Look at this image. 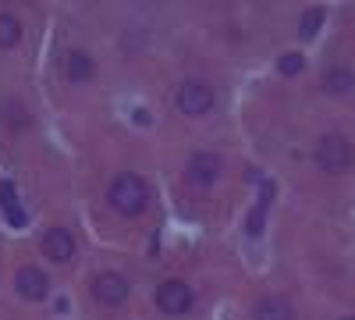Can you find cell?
<instances>
[{
	"label": "cell",
	"mask_w": 355,
	"mask_h": 320,
	"mask_svg": "<svg viewBox=\"0 0 355 320\" xmlns=\"http://www.w3.org/2000/svg\"><path fill=\"white\" fill-rule=\"evenodd\" d=\"M252 317H256V320H295V310H291V303L281 299V296H266V299L256 303Z\"/></svg>",
	"instance_id": "obj_9"
},
{
	"label": "cell",
	"mask_w": 355,
	"mask_h": 320,
	"mask_svg": "<svg viewBox=\"0 0 355 320\" xmlns=\"http://www.w3.org/2000/svg\"><path fill=\"white\" fill-rule=\"evenodd\" d=\"M345 320H355V317H345Z\"/></svg>",
	"instance_id": "obj_16"
},
{
	"label": "cell",
	"mask_w": 355,
	"mask_h": 320,
	"mask_svg": "<svg viewBox=\"0 0 355 320\" xmlns=\"http://www.w3.org/2000/svg\"><path fill=\"white\" fill-rule=\"evenodd\" d=\"M93 296H96V303H103V306H121V303L128 299V281H125L121 274L107 271V274H100V278L93 281Z\"/></svg>",
	"instance_id": "obj_5"
},
{
	"label": "cell",
	"mask_w": 355,
	"mask_h": 320,
	"mask_svg": "<svg viewBox=\"0 0 355 320\" xmlns=\"http://www.w3.org/2000/svg\"><path fill=\"white\" fill-rule=\"evenodd\" d=\"M110 207L117 214H125V217H135L146 210V203H150V189H146V182L139 178V174H117V178L110 182Z\"/></svg>",
	"instance_id": "obj_1"
},
{
	"label": "cell",
	"mask_w": 355,
	"mask_h": 320,
	"mask_svg": "<svg viewBox=\"0 0 355 320\" xmlns=\"http://www.w3.org/2000/svg\"><path fill=\"white\" fill-rule=\"evenodd\" d=\"M21 40V22L15 15H0V47H15Z\"/></svg>",
	"instance_id": "obj_13"
},
{
	"label": "cell",
	"mask_w": 355,
	"mask_h": 320,
	"mask_svg": "<svg viewBox=\"0 0 355 320\" xmlns=\"http://www.w3.org/2000/svg\"><path fill=\"white\" fill-rule=\"evenodd\" d=\"M323 90L334 93V96H338V93H341V96L352 93V71H348V68H331L327 78H323Z\"/></svg>",
	"instance_id": "obj_12"
},
{
	"label": "cell",
	"mask_w": 355,
	"mask_h": 320,
	"mask_svg": "<svg viewBox=\"0 0 355 320\" xmlns=\"http://www.w3.org/2000/svg\"><path fill=\"white\" fill-rule=\"evenodd\" d=\"M178 107H182V114H189V118H202V114L214 107V90L202 85V82H182V90H178Z\"/></svg>",
	"instance_id": "obj_3"
},
{
	"label": "cell",
	"mask_w": 355,
	"mask_h": 320,
	"mask_svg": "<svg viewBox=\"0 0 355 320\" xmlns=\"http://www.w3.org/2000/svg\"><path fill=\"white\" fill-rule=\"evenodd\" d=\"M0 207H4V214H8L11 224H25V214L18 207V196H15V185L11 182H0Z\"/></svg>",
	"instance_id": "obj_11"
},
{
	"label": "cell",
	"mask_w": 355,
	"mask_h": 320,
	"mask_svg": "<svg viewBox=\"0 0 355 320\" xmlns=\"http://www.w3.org/2000/svg\"><path fill=\"white\" fill-rule=\"evenodd\" d=\"M217 174H224V164L214 153H196L189 160V182L192 185H210V182H217Z\"/></svg>",
	"instance_id": "obj_7"
},
{
	"label": "cell",
	"mask_w": 355,
	"mask_h": 320,
	"mask_svg": "<svg viewBox=\"0 0 355 320\" xmlns=\"http://www.w3.org/2000/svg\"><path fill=\"white\" fill-rule=\"evenodd\" d=\"M157 306H160L164 313H171V317L189 313V310H192V288H189L185 281H164V285L157 288Z\"/></svg>",
	"instance_id": "obj_4"
},
{
	"label": "cell",
	"mask_w": 355,
	"mask_h": 320,
	"mask_svg": "<svg viewBox=\"0 0 355 320\" xmlns=\"http://www.w3.org/2000/svg\"><path fill=\"white\" fill-rule=\"evenodd\" d=\"M313 157H316V167H320V171L338 174V171L352 167V157H355V153H352V142H348V139H341V135H323Z\"/></svg>",
	"instance_id": "obj_2"
},
{
	"label": "cell",
	"mask_w": 355,
	"mask_h": 320,
	"mask_svg": "<svg viewBox=\"0 0 355 320\" xmlns=\"http://www.w3.org/2000/svg\"><path fill=\"white\" fill-rule=\"evenodd\" d=\"M75 253V239L68 235L64 228H50L43 235V256L46 260H57V264H64V260H71Z\"/></svg>",
	"instance_id": "obj_8"
},
{
	"label": "cell",
	"mask_w": 355,
	"mask_h": 320,
	"mask_svg": "<svg viewBox=\"0 0 355 320\" xmlns=\"http://www.w3.org/2000/svg\"><path fill=\"white\" fill-rule=\"evenodd\" d=\"M320 22H323V11H320V8H316V11H306L302 22H299V36H302V40H313L316 28H320Z\"/></svg>",
	"instance_id": "obj_14"
},
{
	"label": "cell",
	"mask_w": 355,
	"mask_h": 320,
	"mask_svg": "<svg viewBox=\"0 0 355 320\" xmlns=\"http://www.w3.org/2000/svg\"><path fill=\"white\" fill-rule=\"evenodd\" d=\"M64 75H68L71 82H85L89 75H93V57L82 53V50H71V53L64 57Z\"/></svg>",
	"instance_id": "obj_10"
},
{
	"label": "cell",
	"mask_w": 355,
	"mask_h": 320,
	"mask_svg": "<svg viewBox=\"0 0 355 320\" xmlns=\"http://www.w3.org/2000/svg\"><path fill=\"white\" fill-rule=\"evenodd\" d=\"M15 285H18V296L21 299H46V292H50V281H46V274L40 271V267H21L18 271V278H15Z\"/></svg>",
	"instance_id": "obj_6"
},
{
	"label": "cell",
	"mask_w": 355,
	"mask_h": 320,
	"mask_svg": "<svg viewBox=\"0 0 355 320\" xmlns=\"http://www.w3.org/2000/svg\"><path fill=\"white\" fill-rule=\"evenodd\" d=\"M281 71H284V75H299V71H302V57H299V53L281 57Z\"/></svg>",
	"instance_id": "obj_15"
}]
</instances>
